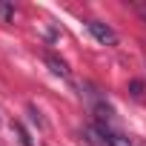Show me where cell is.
<instances>
[{"mask_svg": "<svg viewBox=\"0 0 146 146\" xmlns=\"http://www.w3.org/2000/svg\"><path fill=\"white\" fill-rule=\"evenodd\" d=\"M12 17H15V6L0 3V20H12Z\"/></svg>", "mask_w": 146, "mask_h": 146, "instance_id": "obj_5", "label": "cell"}, {"mask_svg": "<svg viewBox=\"0 0 146 146\" xmlns=\"http://www.w3.org/2000/svg\"><path fill=\"white\" fill-rule=\"evenodd\" d=\"M132 95H135V98L143 95V83H140V80H132Z\"/></svg>", "mask_w": 146, "mask_h": 146, "instance_id": "obj_6", "label": "cell"}, {"mask_svg": "<svg viewBox=\"0 0 146 146\" xmlns=\"http://www.w3.org/2000/svg\"><path fill=\"white\" fill-rule=\"evenodd\" d=\"M12 129L17 132V137H20V143H23V146H35V143H32V137H29V132L23 129V123H17V120H15V123H12Z\"/></svg>", "mask_w": 146, "mask_h": 146, "instance_id": "obj_3", "label": "cell"}, {"mask_svg": "<svg viewBox=\"0 0 146 146\" xmlns=\"http://www.w3.org/2000/svg\"><path fill=\"white\" fill-rule=\"evenodd\" d=\"M135 12L140 15V20L146 23V3H135Z\"/></svg>", "mask_w": 146, "mask_h": 146, "instance_id": "obj_7", "label": "cell"}, {"mask_svg": "<svg viewBox=\"0 0 146 146\" xmlns=\"http://www.w3.org/2000/svg\"><path fill=\"white\" fill-rule=\"evenodd\" d=\"M106 143H109V146H132V140H129L126 135H117V132H115V135H106Z\"/></svg>", "mask_w": 146, "mask_h": 146, "instance_id": "obj_4", "label": "cell"}, {"mask_svg": "<svg viewBox=\"0 0 146 146\" xmlns=\"http://www.w3.org/2000/svg\"><path fill=\"white\" fill-rule=\"evenodd\" d=\"M43 60H46V66L54 72L57 78H63V80H72V72H69V66H66V60H60L54 52H46L43 54Z\"/></svg>", "mask_w": 146, "mask_h": 146, "instance_id": "obj_2", "label": "cell"}, {"mask_svg": "<svg viewBox=\"0 0 146 146\" xmlns=\"http://www.w3.org/2000/svg\"><path fill=\"white\" fill-rule=\"evenodd\" d=\"M86 29H89V32H92V37H95L98 43H103V46H115V43H117L115 29H112V26H106V23H100V20H89V23H86Z\"/></svg>", "mask_w": 146, "mask_h": 146, "instance_id": "obj_1", "label": "cell"}]
</instances>
